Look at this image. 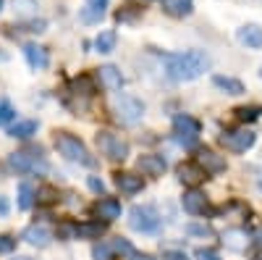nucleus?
<instances>
[{
    "mask_svg": "<svg viewBox=\"0 0 262 260\" xmlns=\"http://www.w3.org/2000/svg\"><path fill=\"white\" fill-rule=\"evenodd\" d=\"M163 63H165V74L173 82H191L210 69V55L202 50L168 53V55H163Z\"/></svg>",
    "mask_w": 262,
    "mask_h": 260,
    "instance_id": "obj_1",
    "label": "nucleus"
},
{
    "mask_svg": "<svg viewBox=\"0 0 262 260\" xmlns=\"http://www.w3.org/2000/svg\"><path fill=\"white\" fill-rule=\"evenodd\" d=\"M55 150L66 158V161H71V163H79V166H92V155H90V150H86V145L69 134V132H58L55 134Z\"/></svg>",
    "mask_w": 262,
    "mask_h": 260,
    "instance_id": "obj_2",
    "label": "nucleus"
},
{
    "mask_svg": "<svg viewBox=\"0 0 262 260\" xmlns=\"http://www.w3.org/2000/svg\"><path fill=\"white\" fill-rule=\"evenodd\" d=\"M113 113H116V118H118L121 124L134 126V124H139L142 116H144V103H142L139 97H134V95L121 92V95L113 97Z\"/></svg>",
    "mask_w": 262,
    "mask_h": 260,
    "instance_id": "obj_3",
    "label": "nucleus"
},
{
    "mask_svg": "<svg viewBox=\"0 0 262 260\" xmlns=\"http://www.w3.org/2000/svg\"><path fill=\"white\" fill-rule=\"evenodd\" d=\"M128 226L139 234H155L160 229V213L155 205H134L128 210Z\"/></svg>",
    "mask_w": 262,
    "mask_h": 260,
    "instance_id": "obj_4",
    "label": "nucleus"
},
{
    "mask_svg": "<svg viewBox=\"0 0 262 260\" xmlns=\"http://www.w3.org/2000/svg\"><path fill=\"white\" fill-rule=\"evenodd\" d=\"M173 132H176L179 145L191 147L196 142V137H200V132H202V124L196 121L194 116H189V113H181V116L173 118Z\"/></svg>",
    "mask_w": 262,
    "mask_h": 260,
    "instance_id": "obj_5",
    "label": "nucleus"
},
{
    "mask_svg": "<svg viewBox=\"0 0 262 260\" xmlns=\"http://www.w3.org/2000/svg\"><path fill=\"white\" fill-rule=\"evenodd\" d=\"M97 147L111 161H126V155H128V142L113 132H97Z\"/></svg>",
    "mask_w": 262,
    "mask_h": 260,
    "instance_id": "obj_6",
    "label": "nucleus"
},
{
    "mask_svg": "<svg viewBox=\"0 0 262 260\" xmlns=\"http://www.w3.org/2000/svg\"><path fill=\"white\" fill-rule=\"evenodd\" d=\"M8 166L13 171H21V173H45L48 171V163L37 158V155H29V153H11L8 155Z\"/></svg>",
    "mask_w": 262,
    "mask_h": 260,
    "instance_id": "obj_7",
    "label": "nucleus"
},
{
    "mask_svg": "<svg viewBox=\"0 0 262 260\" xmlns=\"http://www.w3.org/2000/svg\"><path fill=\"white\" fill-rule=\"evenodd\" d=\"M254 132L249 129H236V132H223L221 134V142L231 150V153H247V150L254 145Z\"/></svg>",
    "mask_w": 262,
    "mask_h": 260,
    "instance_id": "obj_8",
    "label": "nucleus"
},
{
    "mask_svg": "<svg viewBox=\"0 0 262 260\" xmlns=\"http://www.w3.org/2000/svg\"><path fill=\"white\" fill-rule=\"evenodd\" d=\"M137 168L142 171V176H152V179H158V176H163V173H165L168 163H165V158H163V155L144 153V155H139Z\"/></svg>",
    "mask_w": 262,
    "mask_h": 260,
    "instance_id": "obj_9",
    "label": "nucleus"
},
{
    "mask_svg": "<svg viewBox=\"0 0 262 260\" xmlns=\"http://www.w3.org/2000/svg\"><path fill=\"white\" fill-rule=\"evenodd\" d=\"M92 213H95V218L102 221V224H111L116 218H121V203L116 197H102L92 205Z\"/></svg>",
    "mask_w": 262,
    "mask_h": 260,
    "instance_id": "obj_10",
    "label": "nucleus"
},
{
    "mask_svg": "<svg viewBox=\"0 0 262 260\" xmlns=\"http://www.w3.org/2000/svg\"><path fill=\"white\" fill-rule=\"evenodd\" d=\"M196 166H200L207 176H215V173L226 171V158L212 153V150H200V155H196Z\"/></svg>",
    "mask_w": 262,
    "mask_h": 260,
    "instance_id": "obj_11",
    "label": "nucleus"
},
{
    "mask_svg": "<svg viewBox=\"0 0 262 260\" xmlns=\"http://www.w3.org/2000/svg\"><path fill=\"white\" fill-rule=\"evenodd\" d=\"M181 205H184V210L189 213V215H205L207 213V197L200 192V189H189V192H184V197H181Z\"/></svg>",
    "mask_w": 262,
    "mask_h": 260,
    "instance_id": "obj_12",
    "label": "nucleus"
},
{
    "mask_svg": "<svg viewBox=\"0 0 262 260\" xmlns=\"http://www.w3.org/2000/svg\"><path fill=\"white\" fill-rule=\"evenodd\" d=\"M116 187L123 192V194H137L144 189V179L139 173H131V171H121L116 173Z\"/></svg>",
    "mask_w": 262,
    "mask_h": 260,
    "instance_id": "obj_13",
    "label": "nucleus"
},
{
    "mask_svg": "<svg viewBox=\"0 0 262 260\" xmlns=\"http://www.w3.org/2000/svg\"><path fill=\"white\" fill-rule=\"evenodd\" d=\"M236 39L242 42V45L252 48V50H259L262 48V29L257 24H244L236 29Z\"/></svg>",
    "mask_w": 262,
    "mask_h": 260,
    "instance_id": "obj_14",
    "label": "nucleus"
},
{
    "mask_svg": "<svg viewBox=\"0 0 262 260\" xmlns=\"http://www.w3.org/2000/svg\"><path fill=\"white\" fill-rule=\"evenodd\" d=\"M107 3H111V0H86L81 13H79V18L84 21V24H97V21L105 16Z\"/></svg>",
    "mask_w": 262,
    "mask_h": 260,
    "instance_id": "obj_15",
    "label": "nucleus"
},
{
    "mask_svg": "<svg viewBox=\"0 0 262 260\" xmlns=\"http://www.w3.org/2000/svg\"><path fill=\"white\" fill-rule=\"evenodd\" d=\"M24 239L32 245V247H48L50 239H53V234L48 226H42V224H32L24 229Z\"/></svg>",
    "mask_w": 262,
    "mask_h": 260,
    "instance_id": "obj_16",
    "label": "nucleus"
},
{
    "mask_svg": "<svg viewBox=\"0 0 262 260\" xmlns=\"http://www.w3.org/2000/svg\"><path fill=\"white\" fill-rule=\"evenodd\" d=\"M24 58L27 63L34 69V71H42V69H48L50 66V55L45 48H39V45H24Z\"/></svg>",
    "mask_w": 262,
    "mask_h": 260,
    "instance_id": "obj_17",
    "label": "nucleus"
},
{
    "mask_svg": "<svg viewBox=\"0 0 262 260\" xmlns=\"http://www.w3.org/2000/svg\"><path fill=\"white\" fill-rule=\"evenodd\" d=\"M97 76H100V84L105 87V90H111V92H118L121 87H123V76H121V71L116 69V66H102L100 71H97Z\"/></svg>",
    "mask_w": 262,
    "mask_h": 260,
    "instance_id": "obj_18",
    "label": "nucleus"
},
{
    "mask_svg": "<svg viewBox=\"0 0 262 260\" xmlns=\"http://www.w3.org/2000/svg\"><path fill=\"white\" fill-rule=\"evenodd\" d=\"M160 6H163V11H165L168 16H173V18H184V16H189V13L194 11L191 0H160Z\"/></svg>",
    "mask_w": 262,
    "mask_h": 260,
    "instance_id": "obj_19",
    "label": "nucleus"
},
{
    "mask_svg": "<svg viewBox=\"0 0 262 260\" xmlns=\"http://www.w3.org/2000/svg\"><path fill=\"white\" fill-rule=\"evenodd\" d=\"M176 173H179V179L184 182V184H200L205 176H207V173L200 168V166H196V163H181L179 168H176Z\"/></svg>",
    "mask_w": 262,
    "mask_h": 260,
    "instance_id": "obj_20",
    "label": "nucleus"
},
{
    "mask_svg": "<svg viewBox=\"0 0 262 260\" xmlns=\"http://www.w3.org/2000/svg\"><path fill=\"white\" fill-rule=\"evenodd\" d=\"M11 6H13L16 18H24V21H32L39 13V3H37V0H11Z\"/></svg>",
    "mask_w": 262,
    "mask_h": 260,
    "instance_id": "obj_21",
    "label": "nucleus"
},
{
    "mask_svg": "<svg viewBox=\"0 0 262 260\" xmlns=\"http://www.w3.org/2000/svg\"><path fill=\"white\" fill-rule=\"evenodd\" d=\"M212 84H215L221 92H226V95H244V84L238 82V79H233V76L215 74V76H212Z\"/></svg>",
    "mask_w": 262,
    "mask_h": 260,
    "instance_id": "obj_22",
    "label": "nucleus"
},
{
    "mask_svg": "<svg viewBox=\"0 0 262 260\" xmlns=\"http://www.w3.org/2000/svg\"><path fill=\"white\" fill-rule=\"evenodd\" d=\"M247 231H242V229H228L226 234H223V245L228 247V250H236V252H242V250H247Z\"/></svg>",
    "mask_w": 262,
    "mask_h": 260,
    "instance_id": "obj_23",
    "label": "nucleus"
},
{
    "mask_svg": "<svg viewBox=\"0 0 262 260\" xmlns=\"http://www.w3.org/2000/svg\"><path fill=\"white\" fill-rule=\"evenodd\" d=\"M105 226L107 224H102V221H84V224H79L76 226V231H79V236L81 239H100V236L105 234Z\"/></svg>",
    "mask_w": 262,
    "mask_h": 260,
    "instance_id": "obj_24",
    "label": "nucleus"
},
{
    "mask_svg": "<svg viewBox=\"0 0 262 260\" xmlns=\"http://www.w3.org/2000/svg\"><path fill=\"white\" fill-rule=\"evenodd\" d=\"M37 129H39V124L37 121H32V118H27V121H16L13 126H11V137H16V139H29L32 134H37Z\"/></svg>",
    "mask_w": 262,
    "mask_h": 260,
    "instance_id": "obj_25",
    "label": "nucleus"
},
{
    "mask_svg": "<svg viewBox=\"0 0 262 260\" xmlns=\"http://www.w3.org/2000/svg\"><path fill=\"white\" fill-rule=\"evenodd\" d=\"M116 42H118L116 32H113V29H105V32L97 34L95 48H97V53H113V50H116Z\"/></svg>",
    "mask_w": 262,
    "mask_h": 260,
    "instance_id": "obj_26",
    "label": "nucleus"
},
{
    "mask_svg": "<svg viewBox=\"0 0 262 260\" xmlns=\"http://www.w3.org/2000/svg\"><path fill=\"white\" fill-rule=\"evenodd\" d=\"M34 197H37L34 187H32L29 182H21V184H18V208H21V210H29V208L34 205Z\"/></svg>",
    "mask_w": 262,
    "mask_h": 260,
    "instance_id": "obj_27",
    "label": "nucleus"
},
{
    "mask_svg": "<svg viewBox=\"0 0 262 260\" xmlns=\"http://www.w3.org/2000/svg\"><path fill=\"white\" fill-rule=\"evenodd\" d=\"M71 92H74V95H84V97H90V95L95 92V82H92V76H86V74L76 76V79L71 82Z\"/></svg>",
    "mask_w": 262,
    "mask_h": 260,
    "instance_id": "obj_28",
    "label": "nucleus"
},
{
    "mask_svg": "<svg viewBox=\"0 0 262 260\" xmlns=\"http://www.w3.org/2000/svg\"><path fill=\"white\" fill-rule=\"evenodd\" d=\"M233 113H236L238 121H257L259 113H262V108H257V105H249V108H247V105H244V108H236Z\"/></svg>",
    "mask_w": 262,
    "mask_h": 260,
    "instance_id": "obj_29",
    "label": "nucleus"
},
{
    "mask_svg": "<svg viewBox=\"0 0 262 260\" xmlns=\"http://www.w3.org/2000/svg\"><path fill=\"white\" fill-rule=\"evenodd\" d=\"M113 247H111V242H100V245H95L92 247V257L95 260H113Z\"/></svg>",
    "mask_w": 262,
    "mask_h": 260,
    "instance_id": "obj_30",
    "label": "nucleus"
},
{
    "mask_svg": "<svg viewBox=\"0 0 262 260\" xmlns=\"http://www.w3.org/2000/svg\"><path fill=\"white\" fill-rule=\"evenodd\" d=\"M16 118V108L3 97V100H0V126H6V124H11Z\"/></svg>",
    "mask_w": 262,
    "mask_h": 260,
    "instance_id": "obj_31",
    "label": "nucleus"
},
{
    "mask_svg": "<svg viewBox=\"0 0 262 260\" xmlns=\"http://www.w3.org/2000/svg\"><path fill=\"white\" fill-rule=\"evenodd\" d=\"M79 224H71V221H63L58 226V236L60 239H79V231H76Z\"/></svg>",
    "mask_w": 262,
    "mask_h": 260,
    "instance_id": "obj_32",
    "label": "nucleus"
},
{
    "mask_svg": "<svg viewBox=\"0 0 262 260\" xmlns=\"http://www.w3.org/2000/svg\"><path fill=\"white\" fill-rule=\"evenodd\" d=\"M111 247H113V252H118V255H123V257L134 255V247H131L126 239H116V242H111Z\"/></svg>",
    "mask_w": 262,
    "mask_h": 260,
    "instance_id": "obj_33",
    "label": "nucleus"
},
{
    "mask_svg": "<svg viewBox=\"0 0 262 260\" xmlns=\"http://www.w3.org/2000/svg\"><path fill=\"white\" fill-rule=\"evenodd\" d=\"M13 250H16V239H13V236L0 234V255H8V252H13Z\"/></svg>",
    "mask_w": 262,
    "mask_h": 260,
    "instance_id": "obj_34",
    "label": "nucleus"
},
{
    "mask_svg": "<svg viewBox=\"0 0 262 260\" xmlns=\"http://www.w3.org/2000/svg\"><path fill=\"white\" fill-rule=\"evenodd\" d=\"M186 231H189V234H194V236H212L210 226H202V224H189V226H186Z\"/></svg>",
    "mask_w": 262,
    "mask_h": 260,
    "instance_id": "obj_35",
    "label": "nucleus"
},
{
    "mask_svg": "<svg viewBox=\"0 0 262 260\" xmlns=\"http://www.w3.org/2000/svg\"><path fill=\"white\" fill-rule=\"evenodd\" d=\"M194 257H196V260H221V255H217L215 250H207V247H200Z\"/></svg>",
    "mask_w": 262,
    "mask_h": 260,
    "instance_id": "obj_36",
    "label": "nucleus"
},
{
    "mask_svg": "<svg viewBox=\"0 0 262 260\" xmlns=\"http://www.w3.org/2000/svg\"><path fill=\"white\" fill-rule=\"evenodd\" d=\"M37 197H39L42 203H53V200H55V189L45 187V189H39V192H37Z\"/></svg>",
    "mask_w": 262,
    "mask_h": 260,
    "instance_id": "obj_37",
    "label": "nucleus"
},
{
    "mask_svg": "<svg viewBox=\"0 0 262 260\" xmlns=\"http://www.w3.org/2000/svg\"><path fill=\"white\" fill-rule=\"evenodd\" d=\"M86 184H90V189H92V192H97V194H102V192H105V182H102V179H97V176H90V182H86Z\"/></svg>",
    "mask_w": 262,
    "mask_h": 260,
    "instance_id": "obj_38",
    "label": "nucleus"
},
{
    "mask_svg": "<svg viewBox=\"0 0 262 260\" xmlns=\"http://www.w3.org/2000/svg\"><path fill=\"white\" fill-rule=\"evenodd\" d=\"M139 11H142V8H137L134 13H128V11H118V13H116V18H118V21H134V18L139 16Z\"/></svg>",
    "mask_w": 262,
    "mask_h": 260,
    "instance_id": "obj_39",
    "label": "nucleus"
},
{
    "mask_svg": "<svg viewBox=\"0 0 262 260\" xmlns=\"http://www.w3.org/2000/svg\"><path fill=\"white\" fill-rule=\"evenodd\" d=\"M163 260H186V255L179 250H170V252H163Z\"/></svg>",
    "mask_w": 262,
    "mask_h": 260,
    "instance_id": "obj_40",
    "label": "nucleus"
},
{
    "mask_svg": "<svg viewBox=\"0 0 262 260\" xmlns=\"http://www.w3.org/2000/svg\"><path fill=\"white\" fill-rule=\"evenodd\" d=\"M8 210H11L8 197H3V194H0V218H3V215H8Z\"/></svg>",
    "mask_w": 262,
    "mask_h": 260,
    "instance_id": "obj_41",
    "label": "nucleus"
},
{
    "mask_svg": "<svg viewBox=\"0 0 262 260\" xmlns=\"http://www.w3.org/2000/svg\"><path fill=\"white\" fill-rule=\"evenodd\" d=\"M45 27H48L45 21H34V24L29 27V32H45Z\"/></svg>",
    "mask_w": 262,
    "mask_h": 260,
    "instance_id": "obj_42",
    "label": "nucleus"
},
{
    "mask_svg": "<svg viewBox=\"0 0 262 260\" xmlns=\"http://www.w3.org/2000/svg\"><path fill=\"white\" fill-rule=\"evenodd\" d=\"M126 260H155V257H152V255H139V252H134V255L126 257Z\"/></svg>",
    "mask_w": 262,
    "mask_h": 260,
    "instance_id": "obj_43",
    "label": "nucleus"
},
{
    "mask_svg": "<svg viewBox=\"0 0 262 260\" xmlns=\"http://www.w3.org/2000/svg\"><path fill=\"white\" fill-rule=\"evenodd\" d=\"M254 242H257V247H259V250H262V229H259V231H257V236H254Z\"/></svg>",
    "mask_w": 262,
    "mask_h": 260,
    "instance_id": "obj_44",
    "label": "nucleus"
},
{
    "mask_svg": "<svg viewBox=\"0 0 262 260\" xmlns=\"http://www.w3.org/2000/svg\"><path fill=\"white\" fill-rule=\"evenodd\" d=\"M13 260H34V257H27V255H18V257H13Z\"/></svg>",
    "mask_w": 262,
    "mask_h": 260,
    "instance_id": "obj_45",
    "label": "nucleus"
},
{
    "mask_svg": "<svg viewBox=\"0 0 262 260\" xmlns=\"http://www.w3.org/2000/svg\"><path fill=\"white\" fill-rule=\"evenodd\" d=\"M257 189H259V192H262V176H259V179H257Z\"/></svg>",
    "mask_w": 262,
    "mask_h": 260,
    "instance_id": "obj_46",
    "label": "nucleus"
},
{
    "mask_svg": "<svg viewBox=\"0 0 262 260\" xmlns=\"http://www.w3.org/2000/svg\"><path fill=\"white\" fill-rule=\"evenodd\" d=\"M0 11H3V0H0Z\"/></svg>",
    "mask_w": 262,
    "mask_h": 260,
    "instance_id": "obj_47",
    "label": "nucleus"
},
{
    "mask_svg": "<svg viewBox=\"0 0 262 260\" xmlns=\"http://www.w3.org/2000/svg\"><path fill=\"white\" fill-rule=\"evenodd\" d=\"M259 79H262V66H259Z\"/></svg>",
    "mask_w": 262,
    "mask_h": 260,
    "instance_id": "obj_48",
    "label": "nucleus"
},
{
    "mask_svg": "<svg viewBox=\"0 0 262 260\" xmlns=\"http://www.w3.org/2000/svg\"><path fill=\"white\" fill-rule=\"evenodd\" d=\"M139 3H147V0H139Z\"/></svg>",
    "mask_w": 262,
    "mask_h": 260,
    "instance_id": "obj_49",
    "label": "nucleus"
}]
</instances>
